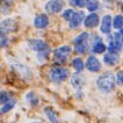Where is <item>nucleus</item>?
<instances>
[{
    "mask_svg": "<svg viewBox=\"0 0 123 123\" xmlns=\"http://www.w3.org/2000/svg\"><path fill=\"white\" fill-rule=\"evenodd\" d=\"M115 77L111 72H106L101 74L96 80V86L103 93H110L115 89Z\"/></svg>",
    "mask_w": 123,
    "mask_h": 123,
    "instance_id": "f257e3e1",
    "label": "nucleus"
},
{
    "mask_svg": "<svg viewBox=\"0 0 123 123\" xmlns=\"http://www.w3.org/2000/svg\"><path fill=\"white\" fill-rule=\"evenodd\" d=\"M68 77H70V71L66 68H63V66H55L49 72L50 80L52 82H55V84L65 81Z\"/></svg>",
    "mask_w": 123,
    "mask_h": 123,
    "instance_id": "f03ea898",
    "label": "nucleus"
},
{
    "mask_svg": "<svg viewBox=\"0 0 123 123\" xmlns=\"http://www.w3.org/2000/svg\"><path fill=\"white\" fill-rule=\"evenodd\" d=\"M70 55H71V48L68 45H63V47L55 50L54 58H55V62H57L58 64H63L68 61Z\"/></svg>",
    "mask_w": 123,
    "mask_h": 123,
    "instance_id": "7ed1b4c3",
    "label": "nucleus"
},
{
    "mask_svg": "<svg viewBox=\"0 0 123 123\" xmlns=\"http://www.w3.org/2000/svg\"><path fill=\"white\" fill-rule=\"evenodd\" d=\"M64 8V1L63 0H49L45 4V11L49 14H57L62 12Z\"/></svg>",
    "mask_w": 123,
    "mask_h": 123,
    "instance_id": "20e7f679",
    "label": "nucleus"
},
{
    "mask_svg": "<svg viewBox=\"0 0 123 123\" xmlns=\"http://www.w3.org/2000/svg\"><path fill=\"white\" fill-rule=\"evenodd\" d=\"M18 28V23L14 19H5L0 22V33L1 34H8L15 31Z\"/></svg>",
    "mask_w": 123,
    "mask_h": 123,
    "instance_id": "39448f33",
    "label": "nucleus"
},
{
    "mask_svg": "<svg viewBox=\"0 0 123 123\" xmlns=\"http://www.w3.org/2000/svg\"><path fill=\"white\" fill-rule=\"evenodd\" d=\"M28 47L35 50V51H44V50H50L49 45L43 41V40H38V38H35V40H29L28 41Z\"/></svg>",
    "mask_w": 123,
    "mask_h": 123,
    "instance_id": "423d86ee",
    "label": "nucleus"
},
{
    "mask_svg": "<svg viewBox=\"0 0 123 123\" xmlns=\"http://www.w3.org/2000/svg\"><path fill=\"white\" fill-rule=\"evenodd\" d=\"M84 65H85L86 68H87L88 71H91V72H98V71L101 70L100 61H99L96 57H94V56H89Z\"/></svg>",
    "mask_w": 123,
    "mask_h": 123,
    "instance_id": "0eeeda50",
    "label": "nucleus"
},
{
    "mask_svg": "<svg viewBox=\"0 0 123 123\" xmlns=\"http://www.w3.org/2000/svg\"><path fill=\"white\" fill-rule=\"evenodd\" d=\"M99 22H100V19L95 12H93L84 18V26L86 28H95L99 25Z\"/></svg>",
    "mask_w": 123,
    "mask_h": 123,
    "instance_id": "6e6552de",
    "label": "nucleus"
},
{
    "mask_svg": "<svg viewBox=\"0 0 123 123\" xmlns=\"http://www.w3.org/2000/svg\"><path fill=\"white\" fill-rule=\"evenodd\" d=\"M84 18H85L84 12H81V11L74 12L73 16H72L71 20H70V28H71V29H77V28H79V26L81 25V22L84 21Z\"/></svg>",
    "mask_w": 123,
    "mask_h": 123,
    "instance_id": "1a4fd4ad",
    "label": "nucleus"
},
{
    "mask_svg": "<svg viewBox=\"0 0 123 123\" xmlns=\"http://www.w3.org/2000/svg\"><path fill=\"white\" fill-rule=\"evenodd\" d=\"M120 62V56L116 52H108L103 56V63L106 65H109V66H114L116 65L117 63Z\"/></svg>",
    "mask_w": 123,
    "mask_h": 123,
    "instance_id": "9d476101",
    "label": "nucleus"
},
{
    "mask_svg": "<svg viewBox=\"0 0 123 123\" xmlns=\"http://www.w3.org/2000/svg\"><path fill=\"white\" fill-rule=\"evenodd\" d=\"M34 25L37 29H44V28L48 27L49 25V18L45 14H40L35 18Z\"/></svg>",
    "mask_w": 123,
    "mask_h": 123,
    "instance_id": "9b49d317",
    "label": "nucleus"
},
{
    "mask_svg": "<svg viewBox=\"0 0 123 123\" xmlns=\"http://www.w3.org/2000/svg\"><path fill=\"white\" fill-rule=\"evenodd\" d=\"M111 16L110 15H105L102 18V22H101V27L100 30L103 34H109L111 30Z\"/></svg>",
    "mask_w": 123,
    "mask_h": 123,
    "instance_id": "f8f14e48",
    "label": "nucleus"
},
{
    "mask_svg": "<svg viewBox=\"0 0 123 123\" xmlns=\"http://www.w3.org/2000/svg\"><path fill=\"white\" fill-rule=\"evenodd\" d=\"M71 85L77 89H80L81 87L85 86V79L82 78V75L80 74V72H77V73L71 78Z\"/></svg>",
    "mask_w": 123,
    "mask_h": 123,
    "instance_id": "ddd939ff",
    "label": "nucleus"
},
{
    "mask_svg": "<svg viewBox=\"0 0 123 123\" xmlns=\"http://www.w3.org/2000/svg\"><path fill=\"white\" fill-rule=\"evenodd\" d=\"M74 49L79 55H82V54H85V52L88 50V42L82 41V42L74 43Z\"/></svg>",
    "mask_w": 123,
    "mask_h": 123,
    "instance_id": "4468645a",
    "label": "nucleus"
},
{
    "mask_svg": "<svg viewBox=\"0 0 123 123\" xmlns=\"http://www.w3.org/2000/svg\"><path fill=\"white\" fill-rule=\"evenodd\" d=\"M107 50V47H106V44L101 42V40H99L98 42H95L94 44H93V48H92V51L94 52V54H103L105 51Z\"/></svg>",
    "mask_w": 123,
    "mask_h": 123,
    "instance_id": "2eb2a0df",
    "label": "nucleus"
},
{
    "mask_svg": "<svg viewBox=\"0 0 123 123\" xmlns=\"http://www.w3.org/2000/svg\"><path fill=\"white\" fill-rule=\"evenodd\" d=\"M15 103H16V101H15L14 99H12V100L9 99V100H8L6 103H4L2 107L0 108V114H6L9 110H12L14 108V106H15Z\"/></svg>",
    "mask_w": 123,
    "mask_h": 123,
    "instance_id": "dca6fc26",
    "label": "nucleus"
},
{
    "mask_svg": "<svg viewBox=\"0 0 123 123\" xmlns=\"http://www.w3.org/2000/svg\"><path fill=\"white\" fill-rule=\"evenodd\" d=\"M86 8L88 9L91 13H93V12H95L99 9V7H100V2H99V0H87V2H86Z\"/></svg>",
    "mask_w": 123,
    "mask_h": 123,
    "instance_id": "f3484780",
    "label": "nucleus"
},
{
    "mask_svg": "<svg viewBox=\"0 0 123 123\" xmlns=\"http://www.w3.org/2000/svg\"><path fill=\"white\" fill-rule=\"evenodd\" d=\"M123 26V18L122 15H116L114 18V20H111V27H114V29L121 30Z\"/></svg>",
    "mask_w": 123,
    "mask_h": 123,
    "instance_id": "a211bd4d",
    "label": "nucleus"
},
{
    "mask_svg": "<svg viewBox=\"0 0 123 123\" xmlns=\"http://www.w3.org/2000/svg\"><path fill=\"white\" fill-rule=\"evenodd\" d=\"M44 113H45V115H47V117H48V120L50 121V122H54V123L58 122V117H57L56 113L51 109V108L47 107V108L44 109Z\"/></svg>",
    "mask_w": 123,
    "mask_h": 123,
    "instance_id": "6ab92c4d",
    "label": "nucleus"
},
{
    "mask_svg": "<svg viewBox=\"0 0 123 123\" xmlns=\"http://www.w3.org/2000/svg\"><path fill=\"white\" fill-rule=\"evenodd\" d=\"M72 66L74 68V70L77 72H81L84 68H85V65H84V62H82L81 58H74L73 61H72Z\"/></svg>",
    "mask_w": 123,
    "mask_h": 123,
    "instance_id": "aec40b11",
    "label": "nucleus"
},
{
    "mask_svg": "<svg viewBox=\"0 0 123 123\" xmlns=\"http://www.w3.org/2000/svg\"><path fill=\"white\" fill-rule=\"evenodd\" d=\"M26 100L28 101V103H30L31 106H36L38 105V98L35 94L34 92H29L27 95H26Z\"/></svg>",
    "mask_w": 123,
    "mask_h": 123,
    "instance_id": "412c9836",
    "label": "nucleus"
},
{
    "mask_svg": "<svg viewBox=\"0 0 123 123\" xmlns=\"http://www.w3.org/2000/svg\"><path fill=\"white\" fill-rule=\"evenodd\" d=\"M11 0H2L1 1V5H0V12L4 14L8 13L11 11Z\"/></svg>",
    "mask_w": 123,
    "mask_h": 123,
    "instance_id": "4be33fe9",
    "label": "nucleus"
},
{
    "mask_svg": "<svg viewBox=\"0 0 123 123\" xmlns=\"http://www.w3.org/2000/svg\"><path fill=\"white\" fill-rule=\"evenodd\" d=\"M9 44V40L6 36V34H1L0 33V48H5Z\"/></svg>",
    "mask_w": 123,
    "mask_h": 123,
    "instance_id": "5701e85b",
    "label": "nucleus"
},
{
    "mask_svg": "<svg viewBox=\"0 0 123 123\" xmlns=\"http://www.w3.org/2000/svg\"><path fill=\"white\" fill-rule=\"evenodd\" d=\"M88 37H89L88 33L84 31V33H81L80 35H78V36H77V37L74 38V43H78V42H82V41H88Z\"/></svg>",
    "mask_w": 123,
    "mask_h": 123,
    "instance_id": "b1692460",
    "label": "nucleus"
},
{
    "mask_svg": "<svg viewBox=\"0 0 123 123\" xmlns=\"http://www.w3.org/2000/svg\"><path fill=\"white\" fill-rule=\"evenodd\" d=\"M73 14H74V11H73V9H70V8H68V9H65L64 13H63V19L66 21H70L71 18L73 16Z\"/></svg>",
    "mask_w": 123,
    "mask_h": 123,
    "instance_id": "393cba45",
    "label": "nucleus"
},
{
    "mask_svg": "<svg viewBox=\"0 0 123 123\" xmlns=\"http://www.w3.org/2000/svg\"><path fill=\"white\" fill-rule=\"evenodd\" d=\"M9 99H11V95H9L7 92H1V93H0V105L6 103Z\"/></svg>",
    "mask_w": 123,
    "mask_h": 123,
    "instance_id": "a878e982",
    "label": "nucleus"
},
{
    "mask_svg": "<svg viewBox=\"0 0 123 123\" xmlns=\"http://www.w3.org/2000/svg\"><path fill=\"white\" fill-rule=\"evenodd\" d=\"M117 84L118 85H122L123 84V72H121V71L117 73Z\"/></svg>",
    "mask_w": 123,
    "mask_h": 123,
    "instance_id": "bb28decb",
    "label": "nucleus"
},
{
    "mask_svg": "<svg viewBox=\"0 0 123 123\" xmlns=\"http://www.w3.org/2000/svg\"><path fill=\"white\" fill-rule=\"evenodd\" d=\"M68 4L72 7H79V0H68Z\"/></svg>",
    "mask_w": 123,
    "mask_h": 123,
    "instance_id": "cd10ccee",
    "label": "nucleus"
},
{
    "mask_svg": "<svg viewBox=\"0 0 123 123\" xmlns=\"http://www.w3.org/2000/svg\"><path fill=\"white\" fill-rule=\"evenodd\" d=\"M86 2H87V0H79V7H85Z\"/></svg>",
    "mask_w": 123,
    "mask_h": 123,
    "instance_id": "c85d7f7f",
    "label": "nucleus"
}]
</instances>
